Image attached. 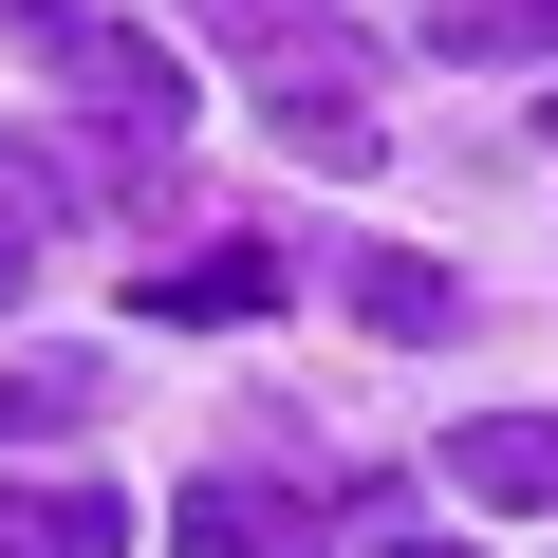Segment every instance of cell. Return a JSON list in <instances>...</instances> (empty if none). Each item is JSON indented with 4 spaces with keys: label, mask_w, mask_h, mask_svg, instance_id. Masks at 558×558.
Wrapping results in <instances>:
<instances>
[{
    "label": "cell",
    "mask_w": 558,
    "mask_h": 558,
    "mask_svg": "<svg viewBox=\"0 0 558 558\" xmlns=\"http://www.w3.org/2000/svg\"><path fill=\"white\" fill-rule=\"evenodd\" d=\"M57 57H75V94L112 112V149L149 168V149H186V75H168V38H112V20H38Z\"/></svg>",
    "instance_id": "6da1fadb"
},
{
    "label": "cell",
    "mask_w": 558,
    "mask_h": 558,
    "mask_svg": "<svg viewBox=\"0 0 558 558\" xmlns=\"http://www.w3.org/2000/svg\"><path fill=\"white\" fill-rule=\"evenodd\" d=\"M149 521L112 484H0V558H131Z\"/></svg>",
    "instance_id": "7a4b0ae2"
},
{
    "label": "cell",
    "mask_w": 558,
    "mask_h": 558,
    "mask_svg": "<svg viewBox=\"0 0 558 558\" xmlns=\"http://www.w3.org/2000/svg\"><path fill=\"white\" fill-rule=\"evenodd\" d=\"M168 558H317V521L279 502V484H186L168 502Z\"/></svg>",
    "instance_id": "3957f363"
},
{
    "label": "cell",
    "mask_w": 558,
    "mask_h": 558,
    "mask_svg": "<svg viewBox=\"0 0 558 558\" xmlns=\"http://www.w3.org/2000/svg\"><path fill=\"white\" fill-rule=\"evenodd\" d=\"M465 502L558 521V410H484V428H465Z\"/></svg>",
    "instance_id": "277c9868"
},
{
    "label": "cell",
    "mask_w": 558,
    "mask_h": 558,
    "mask_svg": "<svg viewBox=\"0 0 558 558\" xmlns=\"http://www.w3.org/2000/svg\"><path fill=\"white\" fill-rule=\"evenodd\" d=\"M205 38H242V57H279V94H299V75H373L336 20H317V0H205Z\"/></svg>",
    "instance_id": "5b68a950"
},
{
    "label": "cell",
    "mask_w": 558,
    "mask_h": 558,
    "mask_svg": "<svg viewBox=\"0 0 558 558\" xmlns=\"http://www.w3.org/2000/svg\"><path fill=\"white\" fill-rule=\"evenodd\" d=\"M149 317H279V242H205L186 279L149 260Z\"/></svg>",
    "instance_id": "8992f818"
},
{
    "label": "cell",
    "mask_w": 558,
    "mask_h": 558,
    "mask_svg": "<svg viewBox=\"0 0 558 558\" xmlns=\"http://www.w3.org/2000/svg\"><path fill=\"white\" fill-rule=\"evenodd\" d=\"M354 317H373V336H410V354H428V336H465L447 260H410V242H373V260H354Z\"/></svg>",
    "instance_id": "52a82bcc"
},
{
    "label": "cell",
    "mask_w": 558,
    "mask_h": 558,
    "mask_svg": "<svg viewBox=\"0 0 558 558\" xmlns=\"http://www.w3.org/2000/svg\"><path fill=\"white\" fill-rule=\"evenodd\" d=\"M428 57H558V0H428Z\"/></svg>",
    "instance_id": "ba28073f"
},
{
    "label": "cell",
    "mask_w": 558,
    "mask_h": 558,
    "mask_svg": "<svg viewBox=\"0 0 558 558\" xmlns=\"http://www.w3.org/2000/svg\"><path fill=\"white\" fill-rule=\"evenodd\" d=\"M94 391H112L94 354H20V373H0V447H20V428H75Z\"/></svg>",
    "instance_id": "9c48e42d"
},
{
    "label": "cell",
    "mask_w": 558,
    "mask_h": 558,
    "mask_svg": "<svg viewBox=\"0 0 558 558\" xmlns=\"http://www.w3.org/2000/svg\"><path fill=\"white\" fill-rule=\"evenodd\" d=\"M279 149H299V168H373V112L336 75H299V94H279Z\"/></svg>",
    "instance_id": "30bf717a"
},
{
    "label": "cell",
    "mask_w": 558,
    "mask_h": 558,
    "mask_svg": "<svg viewBox=\"0 0 558 558\" xmlns=\"http://www.w3.org/2000/svg\"><path fill=\"white\" fill-rule=\"evenodd\" d=\"M57 205H75V168H57V149H20V131H0V242H38Z\"/></svg>",
    "instance_id": "8fae6325"
},
{
    "label": "cell",
    "mask_w": 558,
    "mask_h": 558,
    "mask_svg": "<svg viewBox=\"0 0 558 558\" xmlns=\"http://www.w3.org/2000/svg\"><path fill=\"white\" fill-rule=\"evenodd\" d=\"M20 260H38V242H0V299H20Z\"/></svg>",
    "instance_id": "7c38bea8"
},
{
    "label": "cell",
    "mask_w": 558,
    "mask_h": 558,
    "mask_svg": "<svg viewBox=\"0 0 558 558\" xmlns=\"http://www.w3.org/2000/svg\"><path fill=\"white\" fill-rule=\"evenodd\" d=\"M410 558H428V539H410Z\"/></svg>",
    "instance_id": "4fadbf2b"
},
{
    "label": "cell",
    "mask_w": 558,
    "mask_h": 558,
    "mask_svg": "<svg viewBox=\"0 0 558 558\" xmlns=\"http://www.w3.org/2000/svg\"><path fill=\"white\" fill-rule=\"evenodd\" d=\"M539 131H558V112H539Z\"/></svg>",
    "instance_id": "5bb4252c"
}]
</instances>
